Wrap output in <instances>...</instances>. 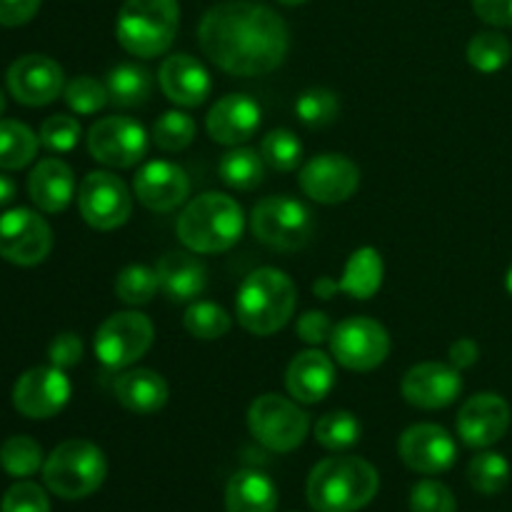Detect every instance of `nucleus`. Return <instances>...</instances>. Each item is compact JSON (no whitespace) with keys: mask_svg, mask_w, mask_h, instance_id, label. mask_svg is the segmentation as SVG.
I'll return each instance as SVG.
<instances>
[{"mask_svg":"<svg viewBox=\"0 0 512 512\" xmlns=\"http://www.w3.org/2000/svg\"><path fill=\"white\" fill-rule=\"evenodd\" d=\"M198 43L220 70L255 78L283 65L290 50V30L268 5L255 0H225L203 15Z\"/></svg>","mask_w":512,"mask_h":512,"instance_id":"obj_1","label":"nucleus"},{"mask_svg":"<svg viewBox=\"0 0 512 512\" xmlns=\"http://www.w3.org/2000/svg\"><path fill=\"white\" fill-rule=\"evenodd\" d=\"M380 490V475L358 455H333L310 470L305 495L315 512H358Z\"/></svg>","mask_w":512,"mask_h":512,"instance_id":"obj_2","label":"nucleus"},{"mask_svg":"<svg viewBox=\"0 0 512 512\" xmlns=\"http://www.w3.org/2000/svg\"><path fill=\"white\" fill-rule=\"evenodd\" d=\"M295 305L298 290L290 275L278 268H258L240 283L235 315L248 333L265 338L288 325Z\"/></svg>","mask_w":512,"mask_h":512,"instance_id":"obj_3","label":"nucleus"},{"mask_svg":"<svg viewBox=\"0 0 512 512\" xmlns=\"http://www.w3.org/2000/svg\"><path fill=\"white\" fill-rule=\"evenodd\" d=\"M175 230L180 243L193 253H223L243 238L245 215L230 195L203 193L185 205Z\"/></svg>","mask_w":512,"mask_h":512,"instance_id":"obj_4","label":"nucleus"},{"mask_svg":"<svg viewBox=\"0 0 512 512\" xmlns=\"http://www.w3.org/2000/svg\"><path fill=\"white\" fill-rule=\"evenodd\" d=\"M180 28L178 0H125L115 20V38L135 58L168 53Z\"/></svg>","mask_w":512,"mask_h":512,"instance_id":"obj_5","label":"nucleus"},{"mask_svg":"<svg viewBox=\"0 0 512 512\" xmlns=\"http://www.w3.org/2000/svg\"><path fill=\"white\" fill-rule=\"evenodd\" d=\"M108 475L103 450L90 440H65L43 465V480L63 500H83L98 493Z\"/></svg>","mask_w":512,"mask_h":512,"instance_id":"obj_6","label":"nucleus"},{"mask_svg":"<svg viewBox=\"0 0 512 512\" xmlns=\"http://www.w3.org/2000/svg\"><path fill=\"white\" fill-rule=\"evenodd\" d=\"M250 230L265 248L298 253L315 233L313 210L288 195L263 198L250 213Z\"/></svg>","mask_w":512,"mask_h":512,"instance_id":"obj_7","label":"nucleus"},{"mask_svg":"<svg viewBox=\"0 0 512 512\" xmlns=\"http://www.w3.org/2000/svg\"><path fill=\"white\" fill-rule=\"evenodd\" d=\"M248 428L263 448L273 453H293L308 438L310 415L300 408L298 400L265 393L250 403Z\"/></svg>","mask_w":512,"mask_h":512,"instance_id":"obj_8","label":"nucleus"},{"mask_svg":"<svg viewBox=\"0 0 512 512\" xmlns=\"http://www.w3.org/2000/svg\"><path fill=\"white\" fill-rule=\"evenodd\" d=\"M153 338L155 328L148 315L138 313V310L115 313L103 320L95 333V358L100 360L103 368L125 370L148 353Z\"/></svg>","mask_w":512,"mask_h":512,"instance_id":"obj_9","label":"nucleus"},{"mask_svg":"<svg viewBox=\"0 0 512 512\" xmlns=\"http://www.w3.org/2000/svg\"><path fill=\"white\" fill-rule=\"evenodd\" d=\"M330 355L353 373H370L390 355V335L373 318H345L330 335Z\"/></svg>","mask_w":512,"mask_h":512,"instance_id":"obj_10","label":"nucleus"},{"mask_svg":"<svg viewBox=\"0 0 512 512\" xmlns=\"http://www.w3.org/2000/svg\"><path fill=\"white\" fill-rule=\"evenodd\" d=\"M78 208L90 228L110 233L128 223L133 213V193L120 175L110 170H93L78 188Z\"/></svg>","mask_w":512,"mask_h":512,"instance_id":"obj_11","label":"nucleus"},{"mask_svg":"<svg viewBox=\"0 0 512 512\" xmlns=\"http://www.w3.org/2000/svg\"><path fill=\"white\" fill-rule=\"evenodd\" d=\"M53 250L48 220L28 208H13L0 215V258L13 265L43 263Z\"/></svg>","mask_w":512,"mask_h":512,"instance_id":"obj_12","label":"nucleus"},{"mask_svg":"<svg viewBox=\"0 0 512 512\" xmlns=\"http://www.w3.org/2000/svg\"><path fill=\"white\" fill-rule=\"evenodd\" d=\"M88 150L108 168H133L148 153V133L143 125L125 115H108L88 130Z\"/></svg>","mask_w":512,"mask_h":512,"instance_id":"obj_13","label":"nucleus"},{"mask_svg":"<svg viewBox=\"0 0 512 512\" xmlns=\"http://www.w3.org/2000/svg\"><path fill=\"white\" fill-rule=\"evenodd\" d=\"M70 393L73 388L65 370L43 365V368H30L20 375L13 388V405L25 418L48 420L68 405Z\"/></svg>","mask_w":512,"mask_h":512,"instance_id":"obj_14","label":"nucleus"},{"mask_svg":"<svg viewBox=\"0 0 512 512\" xmlns=\"http://www.w3.org/2000/svg\"><path fill=\"white\" fill-rule=\"evenodd\" d=\"M298 183L300 190L315 203L338 205L355 195L360 185V170L345 155L323 153L310 158L300 168Z\"/></svg>","mask_w":512,"mask_h":512,"instance_id":"obj_15","label":"nucleus"},{"mask_svg":"<svg viewBox=\"0 0 512 512\" xmlns=\"http://www.w3.org/2000/svg\"><path fill=\"white\" fill-rule=\"evenodd\" d=\"M5 80H8L10 95L30 108L53 103L65 90L63 68L53 58L40 53L20 55L18 60H13Z\"/></svg>","mask_w":512,"mask_h":512,"instance_id":"obj_16","label":"nucleus"},{"mask_svg":"<svg viewBox=\"0 0 512 512\" xmlns=\"http://www.w3.org/2000/svg\"><path fill=\"white\" fill-rule=\"evenodd\" d=\"M398 453L410 470L420 475L445 473L458 460L453 435L435 423L410 425L398 440Z\"/></svg>","mask_w":512,"mask_h":512,"instance_id":"obj_17","label":"nucleus"},{"mask_svg":"<svg viewBox=\"0 0 512 512\" xmlns=\"http://www.w3.org/2000/svg\"><path fill=\"white\" fill-rule=\"evenodd\" d=\"M510 405L498 393H478L465 400L458 413V435L468 448L485 450L505 438L510 428Z\"/></svg>","mask_w":512,"mask_h":512,"instance_id":"obj_18","label":"nucleus"},{"mask_svg":"<svg viewBox=\"0 0 512 512\" xmlns=\"http://www.w3.org/2000/svg\"><path fill=\"white\" fill-rule=\"evenodd\" d=\"M403 398L408 400L413 408L420 410H440L448 408L458 400L460 390H463V378L460 370L448 363H418L403 375Z\"/></svg>","mask_w":512,"mask_h":512,"instance_id":"obj_19","label":"nucleus"},{"mask_svg":"<svg viewBox=\"0 0 512 512\" xmlns=\"http://www.w3.org/2000/svg\"><path fill=\"white\" fill-rule=\"evenodd\" d=\"M133 195L153 213H170L190 195V178L170 160H150L133 178Z\"/></svg>","mask_w":512,"mask_h":512,"instance_id":"obj_20","label":"nucleus"},{"mask_svg":"<svg viewBox=\"0 0 512 512\" xmlns=\"http://www.w3.org/2000/svg\"><path fill=\"white\" fill-rule=\"evenodd\" d=\"M260 123H263V110L245 93L223 95L205 118L210 140L228 145V148H235V145H243L250 138H255Z\"/></svg>","mask_w":512,"mask_h":512,"instance_id":"obj_21","label":"nucleus"},{"mask_svg":"<svg viewBox=\"0 0 512 512\" xmlns=\"http://www.w3.org/2000/svg\"><path fill=\"white\" fill-rule=\"evenodd\" d=\"M160 90L170 103L180 105V108H198L208 100L213 80L205 65L195 60L193 55L178 53L163 60L158 73Z\"/></svg>","mask_w":512,"mask_h":512,"instance_id":"obj_22","label":"nucleus"},{"mask_svg":"<svg viewBox=\"0 0 512 512\" xmlns=\"http://www.w3.org/2000/svg\"><path fill=\"white\" fill-rule=\"evenodd\" d=\"M335 385V365L330 355L323 350L310 348L295 355L285 373V388L293 395V400L305 405H315L325 400V395Z\"/></svg>","mask_w":512,"mask_h":512,"instance_id":"obj_23","label":"nucleus"},{"mask_svg":"<svg viewBox=\"0 0 512 512\" xmlns=\"http://www.w3.org/2000/svg\"><path fill=\"white\" fill-rule=\"evenodd\" d=\"M155 270H158L160 290L173 303H195L208 285V268L198 255H193V250L165 253Z\"/></svg>","mask_w":512,"mask_h":512,"instance_id":"obj_24","label":"nucleus"},{"mask_svg":"<svg viewBox=\"0 0 512 512\" xmlns=\"http://www.w3.org/2000/svg\"><path fill=\"white\" fill-rule=\"evenodd\" d=\"M383 285V258L375 248H360L350 255L343 270V278H323L315 283V293L320 298H333L335 293H348L350 298L368 300Z\"/></svg>","mask_w":512,"mask_h":512,"instance_id":"obj_25","label":"nucleus"},{"mask_svg":"<svg viewBox=\"0 0 512 512\" xmlns=\"http://www.w3.org/2000/svg\"><path fill=\"white\" fill-rule=\"evenodd\" d=\"M28 195L43 213H63L75 195V175L60 158H45L30 170Z\"/></svg>","mask_w":512,"mask_h":512,"instance_id":"obj_26","label":"nucleus"},{"mask_svg":"<svg viewBox=\"0 0 512 512\" xmlns=\"http://www.w3.org/2000/svg\"><path fill=\"white\" fill-rule=\"evenodd\" d=\"M113 393L125 410L135 415H153L165 408L170 388L165 378L155 370L133 368L118 375Z\"/></svg>","mask_w":512,"mask_h":512,"instance_id":"obj_27","label":"nucleus"},{"mask_svg":"<svg viewBox=\"0 0 512 512\" xmlns=\"http://www.w3.org/2000/svg\"><path fill=\"white\" fill-rule=\"evenodd\" d=\"M278 500V488L270 475L253 468L238 470L225 488V510L228 512H275Z\"/></svg>","mask_w":512,"mask_h":512,"instance_id":"obj_28","label":"nucleus"},{"mask_svg":"<svg viewBox=\"0 0 512 512\" xmlns=\"http://www.w3.org/2000/svg\"><path fill=\"white\" fill-rule=\"evenodd\" d=\"M105 85H108L110 103L120 105V108H138V105L148 103L150 93H153V73L143 65L123 63L110 70Z\"/></svg>","mask_w":512,"mask_h":512,"instance_id":"obj_29","label":"nucleus"},{"mask_svg":"<svg viewBox=\"0 0 512 512\" xmlns=\"http://www.w3.org/2000/svg\"><path fill=\"white\" fill-rule=\"evenodd\" d=\"M218 173L230 188L255 190L265 180V160L258 150L235 145L228 153H223L218 163Z\"/></svg>","mask_w":512,"mask_h":512,"instance_id":"obj_30","label":"nucleus"},{"mask_svg":"<svg viewBox=\"0 0 512 512\" xmlns=\"http://www.w3.org/2000/svg\"><path fill=\"white\" fill-rule=\"evenodd\" d=\"M40 138L20 120L0 118V168L20 170L38 155Z\"/></svg>","mask_w":512,"mask_h":512,"instance_id":"obj_31","label":"nucleus"},{"mask_svg":"<svg viewBox=\"0 0 512 512\" xmlns=\"http://www.w3.org/2000/svg\"><path fill=\"white\" fill-rule=\"evenodd\" d=\"M360 435H363V425L350 410L325 413L315 425V440L330 453H345L353 445H358Z\"/></svg>","mask_w":512,"mask_h":512,"instance_id":"obj_32","label":"nucleus"},{"mask_svg":"<svg viewBox=\"0 0 512 512\" xmlns=\"http://www.w3.org/2000/svg\"><path fill=\"white\" fill-rule=\"evenodd\" d=\"M183 325L193 338L218 340L230 333V328H233V318H230L228 310L220 308L218 303H210V300H195V303H190V308L185 310Z\"/></svg>","mask_w":512,"mask_h":512,"instance_id":"obj_33","label":"nucleus"},{"mask_svg":"<svg viewBox=\"0 0 512 512\" xmlns=\"http://www.w3.org/2000/svg\"><path fill=\"white\" fill-rule=\"evenodd\" d=\"M43 465V448L28 435H13L0 445V468L13 478H30Z\"/></svg>","mask_w":512,"mask_h":512,"instance_id":"obj_34","label":"nucleus"},{"mask_svg":"<svg viewBox=\"0 0 512 512\" xmlns=\"http://www.w3.org/2000/svg\"><path fill=\"white\" fill-rule=\"evenodd\" d=\"M512 55L510 40L498 30L475 33L468 43V63L480 73H498L508 65Z\"/></svg>","mask_w":512,"mask_h":512,"instance_id":"obj_35","label":"nucleus"},{"mask_svg":"<svg viewBox=\"0 0 512 512\" xmlns=\"http://www.w3.org/2000/svg\"><path fill=\"white\" fill-rule=\"evenodd\" d=\"M468 483L483 495H498L510 483V463L500 453L483 450L468 465Z\"/></svg>","mask_w":512,"mask_h":512,"instance_id":"obj_36","label":"nucleus"},{"mask_svg":"<svg viewBox=\"0 0 512 512\" xmlns=\"http://www.w3.org/2000/svg\"><path fill=\"white\" fill-rule=\"evenodd\" d=\"M260 155H263L265 165L280 173H293L303 160V143L298 135L288 128H275L260 143Z\"/></svg>","mask_w":512,"mask_h":512,"instance_id":"obj_37","label":"nucleus"},{"mask_svg":"<svg viewBox=\"0 0 512 512\" xmlns=\"http://www.w3.org/2000/svg\"><path fill=\"white\" fill-rule=\"evenodd\" d=\"M158 270L148 265H128L115 278V295L125 305H145L158 293Z\"/></svg>","mask_w":512,"mask_h":512,"instance_id":"obj_38","label":"nucleus"},{"mask_svg":"<svg viewBox=\"0 0 512 512\" xmlns=\"http://www.w3.org/2000/svg\"><path fill=\"white\" fill-rule=\"evenodd\" d=\"M153 143L165 153L185 150L195 138V120L183 110H165L153 123Z\"/></svg>","mask_w":512,"mask_h":512,"instance_id":"obj_39","label":"nucleus"},{"mask_svg":"<svg viewBox=\"0 0 512 512\" xmlns=\"http://www.w3.org/2000/svg\"><path fill=\"white\" fill-rule=\"evenodd\" d=\"M295 113L310 128H323L338 118L340 100L328 88H308L295 100Z\"/></svg>","mask_w":512,"mask_h":512,"instance_id":"obj_40","label":"nucleus"},{"mask_svg":"<svg viewBox=\"0 0 512 512\" xmlns=\"http://www.w3.org/2000/svg\"><path fill=\"white\" fill-rule=\"evenodd\" d=\"M63 98L68 108L78 115H93L110 103L108 85L90 75H78L70 80L63 90Z\"/></svg>","mask_w":512,"mask_h":512,"instance_id":"obj_41","label":"nucleus"},{"mask_svg":"<svg viewBox=\"0 0 512 512\" xmlns=\"http://www.w3.org/2000/svg\"><path fill=\"white\" fill-rule=\"evenodd\" d=\"M80 123L73 115H50L43 125H40V145L50 150V153H68L78 145L80 140Z\"/></svg>","mask_w":512,"mask_h":512,"instance_id":"obj_42","label":"nucleus"},{"mask_svg":"<svg viewBox=\"0 0 512 512\" xmlns=\"http://www.w3.org/2000/svg\"><path fill=\"white\" fill-rule=\"evenodd\" d=\"M410 512H458V503L448 485L420 480L410 490Z\"/></svg>","mask_w":512,"mask_h":512,"instance_id":"obj_43","label":"nucleus"},{"mask_svg":"<svg viewBox=\"0 0 512 512\" xmlns=\"http://www.w3.org/2000/svg\"><path fill=\"white\" fill-rule=\"evenodd\" d=\"M0 512H50V500L40 485L23 480L5 490Z\"/></svg>","mask_w":512,"mask_h":512,"instance_id":"obj_44","label":"nucleus"},{"mask_svg":"<svg viewBox=\"0 0 512 512\" xmlns=\"http://www.w3.org/2000/svg\"><path fill=\"white\" fill-rule=\"evenodd\" d=\"M50 365L60 370H68L83 360V340L75 333H60L48 345Z\"/></svg>","mask_w":512,"mask_h":512,"instance_id":"obj_45","label":"nucleus"},{"mask_svg":"<svg viewBox=\"0 0 512 512\" xmlns=\"http://www.w3.org/2000/svg\"><path fill=\"white\" fill-rule=\"evenodd\" d=\"M333 328L335 325L328 315L320 313V310H308V313L300 315L298 320V338L308 345L330 343Z\"/></svg>","mask_w":512,"mask_h":512,"instance_id":"obj_46","label":"nucleus"},{"mask_svg":"<svg viewBox=\"0 0 512 512\" xmlns=\"http://www.w3.org/2000/svg\"><path fill=\"white\" fill-rule=\"evenodd\" d=\"M40 8V0H0V25L5 28H18L35 18Z\"/></svg>","mask_w":512,"mask_h":512,"instance_id":"obj_47","label":"nucleus"},{"mask_svg":"<svg viewBox=\"0 0 512 512\" xmlns=\"http://www.w3.org/2000/svg\"><path fill=\"white\" fill-rule=\"evenodd\" d=\"M473 10L488 25L512 28V0H473Z\"/></svg>","mask_w":512,"mask_h":512,"instance_id":"obj_48","label":"nucleus"},{"mask_svg":"<svg viewBox=\"0 0 512 512\" xmlns=\"http://www.w3.org/2000/svg\"><path fill=\"white\" fill-rule=\"evenodd\" d=\"M448 355H450V365H453V368L468 370V368H473L475 363H478L480 348H478V343H475V340L460 338V340H455L453 345H450Z\"/></svg>","mask_w":512,"mask_h":512,"instance_id":"obj_49","label":"nucleus"},{"mask_svg":"<svg viewBox=\"0 0 512 512\" xmlns=\"http://www.w3.org/2000/svg\"><path fill=\"white\" fill-rule=\"evenodd\" d=\"M15 198V183L8 175H0V205H8Z\"/></svg>","mask_w":512,"mask_h":512,"instance_id":"obj_50","label":"nucleus"},{"mask_svg":"<svg viewBox=\"0 0 512 512\" xmlns=\"http://www.w3.org/2000/svg\"><path fill=\"white\" fill-rule=\"evenodd\" d=\"M505 288H508V293L512 295V265H510L508 275H505Z\"/></svg>","mask_w":512,"mask_h":512,"instance_id":"obj_51","label":"nucleus"},{"mask_svg":"<svg viewBox=\"0 0 512 512\" xmlns=\"http://www.w3.org/2000/svg\"><path fill=\"white\" fill-rule=\"evenodd\" d=\"M278 3H283V5H303V3H308V0H278Z\"/></svg>","mask_w":512,"mask_h":512,"instance_id":"obj_52","label":"nucleus"},{"mask_svg":"<svg viewBox=\"0 0 512 512\" xmlns=\"http://www.w3.org/2000/svg\"><path fill=\"white\" fill-rule=\"evenodd\" d=\"M3 110H5V95L3 90H0V115H3Z\"/></svg>","mask_w":512,"mask_h":512,"instance_id":"obj_53","label":"nucleus"}]
</instances>
